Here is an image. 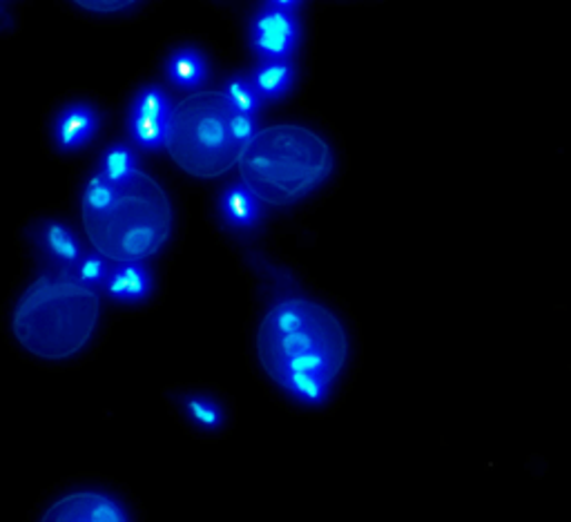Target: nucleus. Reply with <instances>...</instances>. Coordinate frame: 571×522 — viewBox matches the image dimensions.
<instances>
[{
	"mask_svg": "<svg viewBox=\"0 0 571 522\" xmlns=\"http://www.w3.org/2000/svg\"><path fill=\"white\" fill-rule=\"evenodd\" d=\"M41 522H130L124 504L108 493L75 491L57 500Z\"/></svg>",
	"mask_w": 571,
	"mask_h": 522,
	"instance_id": "obj_8",
	"label": "nucleus"
},
{
	"mask_svg": "<svg viewBox=\"0 0 571 522\" xmlns=\"http://www.w3.org/2000/svg\"><path fill=\"white\" fill-rule=\"evenodd\" d=\"M173 108L175 104L159 86L144 88L135 97L128 117V132L132 144L146 152L166 150V135Z\"/></svg>",
	"mask_w": 571,
	"mask_h": 522,
	"instance_id": "obj_7",
	"label": "nucleus"
},
{
	"mask_svg": "<svg viewBox=\"0 0 571 522\" xmlns=\"http://www.w3.org/2000/svg\"><path fill=\"white\" fill-rule=\"evenodd\" d=\"M230 135H233V139L242 146V148H246L248 146V141L259 132V126H257V117H250V115H242V112H235L233 110V115H230Z\"/></svg>",
	"mask_w": 571,
	"mask_h": 522,
	"instance_id": "obj_17",
	"label": "nucleus"
},
{
	"mask_svg": "<svg viewBox=\"0 0 571 522\" xmlns=\"http://www.w3.org/2000/svg\"><path fill=\"white\" fill-rule=\"evenodd\" d=\"M101 317L99 290L75 273L43 268L21 295L14 313V335L41 360H68L81 353Z\"/></svg>",
	"mask_w": 571,
	"mask_h": 522,
	"instance_id": "obj_3",
	"label": "nucleus"
},
{
	"mask_svg": "<svg viewBox=\"0 0 571 522\" xmlns=\"http://www.w3.org/2000/svg\"><path fill=\"white\" fill-rule=\"evenodd\" d=\"M81 213L92 248L112 264H144L173 235V204L144 170L121 184L95 173L83 190Z\"/></svg>",
	"mask_w": 571,
	"mask_h": 522,
	"instance_id": "obj_2",
	"label": "nucleus"
},
{
	"mask_svg": "<svg viewBox=\"0 0 571 522\" xmlns=\"http://www.w3.org/2000/svg\"><path fill=\"white\" fill-rule=\"evenodd\" d=\"M104 290L117 302L137 304L150 295L152 275L144 264H112Z\"/></svg>",
	"mask_w": 571,
	"mask_h": 522,
	"instance_id": "obj_12",
	"label": "nucleus"
},
{
	"mask_svg": "<svg viewBox=\"0 0 571 522\" xmlns=\"http://www.w3.org/2000/svg\"><path fill=\"white\" fill-rule=\"evenodd\" d=\"M190 411L195 417H199L204 424H217L219 422V411L213 402L208 400H195L190 402Z\"/></svg>",
	"mask_w": 571,
	"mask_h": 522,
	"instance_id": "obj_19",
	"label": "nucleus"
},
{
	"mask_svg": "<svg viewBox=\"0 0 571 522\" xmlns=\"http://www.w3.org/2000/svg\"><path fill=\"white\" fill-rule=\"evenodd\" d=\"M139 168V157L137 152L126 146V144H115L110 146L104 157H101V166H99V173L112 181V184H121L126 179H130Z\"/></svg>",
	"mask_w": 571,
	"mask_h": 522,
	"instance_id": "obj_15",
	"label": "nucleus"
},
{
	"mask_svg": "<svg viewBox=\"0 0 571 522\" xmlns=\"http://www.w3.org/2000/svg\"><path fill=\"white\" fill-rule=\"evenodd\" d=\"M166 77L177 90L199 92L210 79V66L199 50L181 48L168 59Z\"/></svg>",
	"mask_w": 571,
	"mask_h": 522,
	"instance_id": "obj_13",
	"label": "nucleus"
},
{
	"mask_svg": "<svg viewBox=\"0 0 571 522\" xmlns=\"http://www.w3.org/2000/svg\"><path fill=\"white\" fill-rule=\"evenodd\" d=\"M75 3L95 14H117L132 8L137 0H75Z\"/></svg>",
	"mask_w": 571,
	"mask_h": 522,
	"instance_id": "obj_18",
	"label": "nucleus"
},
{
	"mask_svg": "<svg viewBox=\"0 0 571 522\" xmlns=\"http://www.w3.org/2000/svg\"><path fill=\"white\" fill-rule=\"evenodd\" d=\"M233 106L224 90H199L173 108L166 135L170 159L190 177L217 179L230 173L244 148L230 135Z\"/></svg>",
	"mask_w": 571,
	"mask_h": 522,
	"instance_id": "obj_5",
	"label": "nucleus"
},
{
	"mask_svg": "<svg viewBox=\"0 0 571 522\" xmlns=\"http://www.w3.org/2000/svg\"><path fill=\"white\" fill-rule=\"evenodd\" d=\"M219 213L226 226L235 230H248L262 221L264 204L239 181L221 193Z\"/></svg>",
	"mask_w": 571,
	"mask_h": 522,
	"instance_id": "obj_11",
	"label": "nucleus"
},
{
	"mask_svg": "<svg viewBox=\"0 0 571 522\" xmlns=\"http://www.w3.org/2000/svg\"><path fill=\"white\" fill-rule=\"evenodd\" d=\"M101 128V117L88 104L68 106L55 124V139L59 150L77 152L86 148Z\"/></svg>",
	"mask_w": 571,
	"mask_h": 522,
	"instance_id": "obj_10",
	"label": "nucleus"
},
{
	"mask_svg": "<svg viewBox=\"0 0 571 522\" xmlns=\"http://www.w3.org/2000/svg\"><path fill=\"white\" fill-rule=\"evenodd\" d=\"M302 39V26L293 12L264 8L250 23V48L259 61H291Z\"/></svg>",
	"mask_w": 571,
	"mask_h": 522,
	"instance_id": "obj_6",
	"label": "nucleus"
},
{
	"mask_svg": "<svg viewBox=\"0 0 571 522\" xmlns=\"http://www.w3.org/2000/svg\"><path fill=\"white\" fill-rule=\"evenodd\" d=\"M304 3V0H266L268 8H275V10H284V12H297L299 6Z\"/></svg>",
	"mask_w": 571,
	"mask_h": 522,
	"instance_id": "obj_20",
	"label": "nucleus"
},
{
	"mask_svg": "<svg viewBox=\"0 0 571 522\" xmlns=\"http://www.w3.org/2000/svg\"><path fill=\"white\" fill-rule=\"evenodd\" d=\"M257 355L286 393L306 404H322L348 360V335L326 306L286 295L259 324Z\"/></svg>",
	"mask_w": 571,
	"mask_h": 522,
	"instance_id": "obj_1",
	"label": "nucleus"
},
{
	"mask_svg": "<svg viewBox=\"0 0 571 522\" xmlns=\"http://www.w3.org/2000/svg\"><path fill=\"white\" fill-rule=\"evenodd\" d=\"M30 237L37 246L43 268L68 270L77 275V268L83 262L88 250L66 224L41 221L30 230Z\"/></svg>",
	"mask_w": 571,
	"mask_h": 522,
	"instance_id": "obj_9",
	"label": "nucleus"
},
{
	"mask_svg": "<svg viewBox=\"0 0 571 522\" xmlns=\"http://www.w3.org/2000/svg\"><path fill=\"white\" fill-rule=\"evenodd\" d=\"M224 95L228 99V104L233 106L235 112H242V115H250V117H259L262 108H264V99L257 95L250 77H244V75H237L233 77L226 88H224Z\"/></svg>",
	"mask_w": 571,
	"mask_h": 522,
	"instance_id": "obj_16",
	"label": "nucleus"
},
{
	"mask_svg": "<svg viewBox=\"0 0 571 522\" xmlns=\"http://www.w3.org/2000/svg\"><path fill=\"white\" fill-rule=\"evenodd\" d=\"M250 81L264 101H277L291 92L295 83V66L291 61H262Z\"/></svg>",
	"mask_w": 571,
	"mask_h": 522,
	"instance_id": "obj_14",
	"label": "nucleus"
},
{
	"mask_svg": "<svg viewBox=\"0 0 571 522\" xmlns=\"http://www.w3.org/2000/svg\"><path fill=\"white\" fill-rule=\"evenodd\" d=\"M242 184L264 206H293L333 173V150L313 130L282 124L259 130L239 157Z\"/></svg>",
	"mask_w": 571,
	"mask_h": 522,
	"instance_id": "obj_4",
	"label": "nucleus"
}]
</instances>
